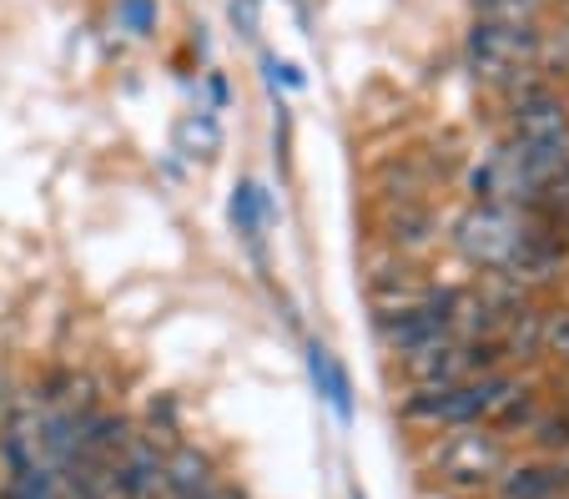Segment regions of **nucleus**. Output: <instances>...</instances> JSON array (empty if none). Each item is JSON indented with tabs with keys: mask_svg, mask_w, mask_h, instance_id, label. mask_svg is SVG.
Instances as JSON below:
<instances>
[{
	"mask_svg": "<svg viewBox=\"0 0 569 499\" xmlns=\"http://www.w3.org/2000/svg\"><path fill=\"white\" fill-rule=\"evenodd\" d=\"M453 313H459V288H439V293H429L423 303L403 308V313L378 318V338H383L393 353H419V348L449 343Z\"/></svg>",
	"mask_w": 569,
	"mask_h": 499,
	"instance_id": "1",
	"label": "nucleus"
},
{
	"mask_svg": "<svg viewBox=\"0 0 569 499\" xmlns=\"http://www.w3.org/2000/svg\"><path fill=\"white\" fill-rule=\"evenodd\" d=\"M433 469L459 489H483L489 479L505 475V445H499V435H483V429L469 423V429H453L433 449Z\"/></svg>",
	"mask_w": 569,
	"mask_h": 499,
	"instance_id": "2",
	"label": "nucleus"
},
{
	"mask_svg": "<svg viewBox=\"0 0 569 499\" xmlns=\"http://www.w3.org/2000/svg\"><path fill=\"white\" fill-rule=\"evenodd\" d=\"M525 238V218L515 207H473L459 222V248L483 268H505Z\"/></svg>",
	"mask_w": 569,
	"mask_h": 499,
	"instance_id": "3",
	"label": "nucleus"
},
{
	"mask_svg": "<svg viewBox=\"0 0 569 499\" xmlns=\"http://www.w3.org/2000/svg\"><path fill=\"white\" fill-rule=\"evenodd\" d=\"M509 127H515V141H529V147H569V111L549 87L519 97L509 107Z\"/></svg>",
	"mask_w": 569,
	"mask_h": 499,
	"instance_id": "4",
	"label": "nucleus"
},
{
	"mask_svg": "<svg viewBox=\"0 0 569 499\" xmlns=\"http://www.w3.org/2000/svg\"><path fill=\"white\" fill-rule=\"evenodd\" d=\"M569 489V459H535V465H515L499 475V495L505 499H559Z\"/></svg>",
	"mask_w": 569,
	"mask_h": 499,
	"instance_id": "5",
	"label": "nucleus"
},
{
	"mask_svg": "<svg viewBox=\"0 0 569 499\" xmlns=\"http://www.w3.org/2000/svg\"><path fill=\"white\" fill-rule=\"evenodd\" d=\"M383 238L388 252H419L439 238V218L429 202H393L383 212Z\"/></svg>",
	"mask_w": 569,
	"mask_h": 499,
	"instance_id": "6",
	"label": "nucleus"
},
{
	"mask_svg": "<svg viewBox=\"0 0 569 499\" xmlns=\"http://www.w3.org/2000/svg\"><path fill=\"white\" fill-rule=\"evenodd\" d=\"M212 485H217L212 459H207L202 449H177V455L161 465V489L172 499H202Z\"/></svg>",
	"mask_w": 569,
	"mask_h": 499,
	"instance_id": "7",
	"label": "nucleus"
},
{
	"mask_svg": "<svg viewBox=\"0 0 569 499\" xmlns=\"http://www.w3.org/2000/svg\"><path fill=\"white\" fill-rule=\"evenodd\" d=\"M308 373L312 383H318V393L338 409V419H353V393H348V373L343 363L328 353V343H318V338H308Z\"/></svg>",
	"mask_w": 569,
	"mask_h": 499,
	"instance_id": "8",
	"label": "nucleus"
},
{
	"mask_svg": "<svg viewBox=\"0 0 569 499\" xmlns=\"http://www.w3.org/2000/svg\"><path fill=\"white\" fill-rule=\"evenodd\" d=\"M262 218H268V197H262L258 182H242L232 192V228L252 242V252L262 248Z\"/></svg>",
	"mask_w": 569,
	"mask_h": 499,
	"instance_id": "9",
	"label": "nucleus"
},
{
	"mask_svg": "<svg viewBox=\"0 0 569 499\" xmlns=\"http://www.w3.org/2000/svg\"><path fill=\"white\" fill-rule=\"evenodd\" d=\"M177 141H182V152H192V157H217L222 127H217L212 111H197V117H187L182 127H177Z\"/></svg>",
	"mask_w": 569,
	"mask_h": 499,
	"instance_id": "10",
	"label": "nucleus"
},
{
	"mask_svg": "<svg viewBox=\"0 0 569 499\" xmlns=\"http://www.w3.org/2000/svg\"><path fill=\"white\" fill-rule=\"evenodd\" d=\"M529 439H535L539 455H569V413H539L535 423H529Z\"/></svg>",
	"mask_w": 569,
	"mask_h": 499,
	"instance_id": "11",
	"label": "nucleus"
},
{
	"mask_svg": "<svg viewBox=\"0 0 569 499\" xmlns=\"http://www.w3.org/2000/svg\"><path fill=\"white\" fill-rule=\"evenodd\" d=\"M539 353H555V359L569 363V308L539 313Z\"/></svg>",
	"mask_w": 569,
	"mask_h": 499,
	"instance_id": "12",
	"label": "nucleus"
},
{
	"mask_svg": "<svg viewBox=\"0 0 569 499\" xmlns=\"http://www.w3.org/2000/svg\"><path fill=\"white\" fill-rule=\"evenodd\" d=\"M479 6V21H495V26H519V21H535L539 0H473Z\"/></svg>",
	"mask_w": 569,
	"mask_h": 499,
	"instance_id": "13",
	"label": "nucleus"
},
{
	"mask_svg": "<svg viewBox=\"0 0 569 499\" xmlns=\"http://www.w3.org/2000/svg\"><path fill=\"white\" fill-rule=\"evenodd\" d=\"M117 26L131 36L157 31V0H117Z\"/></svg>",
	"mask_w": 569,
	"mask_h": 499,
	"instance_id": "14",
	"label": "nucleus"
},
{
	"mask_svg": "<svg viewBox=\"0 0 569 499\" xmlns=\"http://www.w3.org/2000/svg\"><path fill=\"white\" fill-rule=\"evenodd\" d=\"M71 389H76V373H46L36 383V403H71Z\"/></svg>",
	"mask_w": 569,
	"mask_h": 499,
	"instance_id": "15",
	"label": "nucleus"
},
{
	"mask_svg": "<svg viewBox=\"0 0 569 499\" xmlns=\"http://www.w3.org/2000/svg\"><path fill=\"white\" fill-rule=\"evenodd\" d=\"M157 423H161V429H167V435H172L177 409H172V403H167V399H161V403H151V429H157Z\"/></svg>",
	"mask_w": 569,
	"mask_h": 499,
	"instance_id": "16",
	"label": "nucleus"
},
{
	"mask_svg": "<svg viewBox=\"0 0 569 499\" xmlns=\"http://www.w3.org/2000/svg\"><path fill=\"white\" fill-rule=\"evenodd\" d=\"M232 21L242 26V31H252V26H258V11H252V0H232Z\"/></svg>",
	"mask_w": 569,
	"mask_h": 499,
	"instance_id": "17",
	"label": "nucleus"
},
{
	"mask_svg": "<svg viewBox=\"0 0 569 499\" xmlns=\"http://www.w3.org/2000/svg\"><path fill=\"white\" fill-rule=\"evenodd\" d=\"M202 499H248V495H242V489H237V485H212Z\"/></svg>",
	"mask_w": 569,
	"mask_h": 499,
	"instance_id": "18",
	"label": "nucleus"
},
{
	"mask_svg": "<svg viewBox=\"0 0 569 499\" xmlns=\"http://www.w3.org/2000/svg\"><path fill=\"white\" fill-rule=\"evenodd\" d=\"M11 409V383H6V373H0V413Z\"/></svg>",
	"mask_w": 569,
	"mask_h": 499,
	"instance_id": "19",
	"label": "nucleus"
},
{
	"mask_svg": "<svg viewBox=\"0 0 569 499\" xmlns=\"http://www.w3.org/2000/svg\"><path fill=\"white\" fill-rule=\"evenodd\" d=\"M353 499H363V495H358V489H353Z\"/></svg>",
	"mask_w": 569,
	"mask_h": 499,
	"instance_id": "20",
	"label": "nucleus"
}]
</instances>
